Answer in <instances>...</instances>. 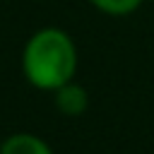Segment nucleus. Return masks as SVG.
<instances>
[{
    "instance_id": "nucleus-1",
    "label": "nucleus",
    "mask_w": 154,
    "mask_h": 154,
    "mask_svg": "<svg viewBox=\"0 0 154 154\" xmlns=\"http://www.w3.org/2000/svg\"><path fill=\"white\" fill-rule=\"evenodd\" d=\"M77 46L60 26L36 29L22 48V75L38 91H55L75 79Z\"/></svg>"
},
{
    "instance_id": "nucleus-2",
    "label": "nucleus",
    "mask_w": 154,
    "mask_h": 154,
    "mask_svg": "<svg viewBox=\"0 0 154 154\" xmlns=\"http://www.w3.org/2000/svg\"><path fill=\"white\" fill-rule=\"evenodd\" d=\"M53 99H55V108L63 113V116H70V118H77L87 111L89 106V94L82 84H77L75 79L58 87L53 91Z\"/></svg>"
},
{
    "instance_id": "nucleus-3",
    "label": "nucleus",
    "mask_w": 154,
    "mask_h": 154,
    "mask_svg": "<svg viewBox=\"0 0 154 154\" xmlns=\"http://www.w3.org/2000/svg\"><path fill=\"white\" fill-rule=\"evenodd\" d=\"M0 154H53L51 144L34 132H14L2 140Z\"/></svg>"
},
{
    "instance_id": "nucleus-4",
    "label": "nucleus",
    "mask_w": 154,
    "mask_h": 154,
    "mask_svg": "<svg viewBox=\"0 0 154 154\" xmlns=\"http://www.w3.org/2000/svg\"><path fill=\"white\" fill-rule=\"evenodd\" d=\"M101 14L108 17H128L142 7L144 0H89Z\"/></svg>"
}]
</instances>
